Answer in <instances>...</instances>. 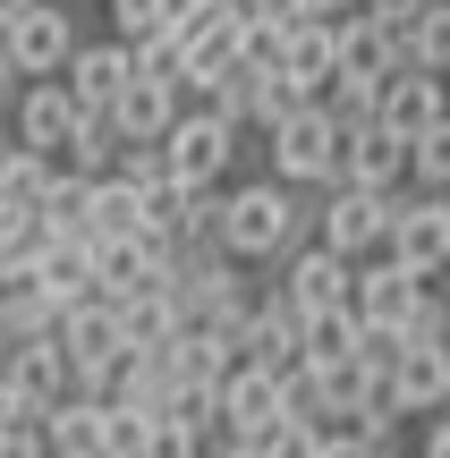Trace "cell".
<instances>
[{
	"instance_id": "cell-1",
	"label": "cell",
	"mask_w": 450,
	"mask_h": 458,
	"mask_svg": "<svg viewBox=\"0 0 450 458\" xmlns=\"http://www.w3.org/2000/svg\"><path fill=\"white\" fill-rule=\"evenodd\" d=\"M306 238V187H289V179H238V187H221V246H230L238 263H281L289 246Z\"/></svg>"
},
{
	"instance_id": "cell-2",
	"label": "cell",
	"mask_w": 450,
	"mask_h": 458,
	"mask_svg": "<svg viewBox=\"0 0 450 458\" xmlns=\"http://www.w3.org/2000/svg\"><path fill=\"white\" fill-rule=\"evenodd\" d=\"M264 162H272V179H289V187H332L340 179V119L323 111V102H289L264 128Z\"/></svg>"
},
{
	"instance_id": "cell-3",
	"label": "cell",
	"mask_w": 450,
	"mask_h": 458,
	"mask_svg": "<svg viewBox=\"0 0 450 458\" xmlns=\"http://www.w3.org/2000/svg\"><path fill=\"white\" fill-rule=\"evenodd\" d=\"M238 153H264V145H247L230 119L196 111V102H179V119L162 128V170H170L179 187H230Z\"/></svg>"
},
{
	"instance_id": "cell-4",
	"label": "cell",
	"mask_w": 450,
	"mask_h": 458,
	"mask_svg": "<svg viewBox=\"0 0 450 458\" xmlns=\"http://www.w3.org/2000/svg\"><path fill=\"white\" fill-rule=\"evenodd\" d=\"M68 43H77V9H60V0H26V9L0 17V51H9L17 77H60Z\"/></svg>"
},
{
	"instance_id": "cell-5",
	"label": "cell",
	"mask_w": 450,
	"mask_h": 458,
	"mask_svg": "<svg viewBox=\"0 0 450 458\" xmlns=\"http://www.w3.org/2000/svg\"><path fill=\"white\" fill-rule=\"evenodd\" d=\"M383 255H400L408 272H442L450 263V196H425V187H400L391 196V229Z\"/></svg>"
},
{
	"instance_id": "cell-6",
	"label": "cell",
	"mask_w": 450,
	"mask_h": 458,
	"mask_svg": "<svg viewBox=\"0 0 450 458\" xmlns=\"http://www.w3.org/2000/svg\"><path fill=\"white\" fill-rule=\"evenodd\" d=\"M264 272H272V289H281L298 314H323V306H349V272H357V263L332 255L323 238H298L281 263H264Z\"/></svg>"
},
{
	"instance_id": "cell-7",
	"label": "cell",
	"mask_w": 450,
	"mask_h": 458,
	"mask_svg": "<svg viewBox=\"0 0 450 458\" xmlns=\"http://www.w3.org/2000/svg\"><path fill=\"white\" fill-rule=\"evenodd\" d=\"M77 102H68V85L60 77H17V94H9V111H0V128L17 136V145H34V153H51L60 162V145L77 136Z\"/></svg>"
},
{
	"instance_id": "cell-8",
	"label": "cell",
	"mask_w": 450,
	"mask_h": 458,
	"mask_svg": "<svg viewBox=\"0 0 450 458\" xmlns=\"http://www.w3.org/2000/svg\"><path fill=\"white\" fill-rule=\"evenodd\" d=\"M94 289L102 297H153V289H170V246L153 238V229L94 238Z\"/></svg>"
},
{
	"instance_id": "cell-9",
	"label": "cell",
	"mask_w": 450,
	"mask_h": 458,
	"mask_svg": "<svg viewBox=\"0 0 450 458\" xmlns=\"http://www.w3.org/2000/svg\"><path fill=\"white\" fill-rule=\"evenodd\" d=\"M213 416L230 442H255V433L289 425L281 416V374H264V365H230V374L213 382Z\"/></svg>"
},
{
	"instance_id": "cell-10",
	"label": "cell",
	"mask_w": 450,
	"mask_h": 458,
	"mask_svg": "<svg viewBox=\"0 0 450 458\" xmlns=\"http://www.w3.org/2000/svg\"><path fill=\"white\" fill-rule=\"evenodd\" d=\"M425 280H434V272H408L400 255H357V272H349V314H357V323H374V331H400L408 297H417Z\"/></svg>"
},
{
	"instance_id": "cell-11",
	"label": "cell",
	"mask_w": 450,
	"mask_h": 458,
	"mask_svg": "<svg viewBox=\"0 0 450 458\" xmlns=\"http://www.w3.org/2000/svg\"><path fill=\"white\" fill-rule=\"evenodd\" d=\"M136 77V60H128V43H119V34H102V43H68V60H60V85H68V102H77V111H111L119 102V85Z\"/></svg>"
},
{
	"instance_id": "cell-12",
	"label": "cell",
	"mask_w": 450,
	"mask_h": 458,
	"mask_svg": "<svg viewBox=\"0 0 450 458\" xmlns=\"http://www.w3.org/2000/svg\"><path fill=\"white\" fill-rule=\"evenodd\" d=\"M442 391H450V348H425V340H400V348H391V365H383V399L408 416V425H417V416H434Z\"/></svg>"
},
{
	"instance_id": "cell-13",
	"label": "cell",
	"mask_w": 450,
	"mask_h": 458,
	"mask_svg": "<svg viewBox=\"0 0 450 458\" xmlns=\"http://www.w3.org/2000/svg\"><path fill=\"white\" fill-rule=\"evenodd\" d=\"M340 179H349V187H374V196H400V187H408V136H391L383 119L340 128Z\"/></svg>"
},
{
	"instance_id": "cell-14",
	"label": "cell",
	"mask_w": 450,
	"mask_h": 458,
	"mask_svg": "<svg viewBox=\"0 0 450 458\" xmlns=\"http://www.w3.org/2000/svg\"><path fill=\"white\" fill-rule=\"evenodd\" d=\"M0 374H9L17 391H26V408H34V416H43L51 399L85 391V374L60 357V340H51V331H34V340H9V348H0Z\"/></svg>"
},
{
	"instance_id": "cell-15",
	"label": "cell",
	"mask_w": 450,
	"mask_h": 458,
	"mask_svg": "<svg viewBox=\"0 0 450 458\" xmlns=\"http://www.w3.org/2000/svg\"><path fill=\"white\" fill-rule=\"evenodd\" d=\"M51 340H60V357L77 365V374H94V365H111L119 348H128V331H119V306L94 289V297H77V306H60Z\"/></svg>"
},
{
	"instance_id": "cell-16",
	"label": "cell",
	"mask_w": 450,
	"mask_h": 458,
	"mask_svg": "<svg viewBox=\"0 0 450 458\" xmlns=\"http://www.w3.org/2000/svg\"><path fill=\"white\" fill-rule=\"evenodd\" d=\"M442 111H450V94H442L434 68L400 60V68H383V77H374V119H383L391 136H417L425 119H442Z\"/></svg>"
},
{
	"instance_id": "cell-17",
	"label": "cell",
	"mask_w": 450,
	"mask_h": 458,
	"mask_svg": "<svg viewBox=\"0 0 450 458\" xmlns=\"http://www.w3.org/2000/svg\"><path fill=\"white\" fill-rule=\"evenodd\" d=\"M238 365H264V374H289L298 365V306L281 289H264L255 314L238 323Z\"/></svg>"
},
{
	"instance_id": "cell-18",
	"label": "cell",
	"mask_w": 450,
	"mask_h": 458,
	"mask_svg": "<svg viewBox=\"0 0 450 458\" xmlns=\"http://www.w3.org/2000/svg\"><path fill=\"white\" fill-rule=\"evenodd\" d=\"M272 68H281V77H298L306 94H323V85H332V68H340L332 17H289V26H281V51H272Z\"/></svg>"
},
{
	"instance_id": "cell-19",
	"label": "cell",
	"mask_w": 450,
	"mask_h": 458,
	"mask_svg": "<svg viewBox=\"0 0 450 458\" xmlns=\"http://www.w3.org/2000/svg\"><path fill=\"white\" fill-rule=\"evenodd\" d=\"M34 433H43L51 458H102V399H85V391L51 399V408L34 416Z\"/></svg>"
},
{
	"instance_id": "cell-20",
	"label": "cell",
	"mask_w": 450,
	"mask_h": 458,
	"mask_svg": "<svg viewBox=\"0 0 450 458\" xmlns=\"http://www.w3.org/2000/svg\"><path fill=\"white\" fill-rule=\"evenodd\" d=\"M170 43H179V60H187V85H196V77H213V68L238 60V17L230 9H196V17L170 26Z\"/></svg>"
},
{
	"instance_id": "cell-21",
	"label": "cell",
	"mask_w": 450,
	"mask_h": 458,
	"mask_svg": "<svg viewBox=\"0 0 450 458\" xmlns=\"http://www.w3.org/2000/svg\"><path fill=\"white\" fill-rule=\"evenodd\" d=\"M179 102H187V85L128 77V85H119V102H111V128H119V136H162L170 119H179Z\"/></svg>"
},
{
	"instance_id": "cell-22",
	"label": "cell",
	"mask_w": 450,
	"mask_h": 458,
	"mask_svg": "<svg viewBox=\"0 0 450 458\" xmlns=\"http://www.w3.org/2000/svg\"><path fill=\"white\" fill-rule=\"evenodd\" d=\"M128 229H145V213H136V187L119 179V170L85 179V238H128Z\"/></svg>"
},
{
	"instance_id": "cell-23",
	"label": "cell",
	"mask_w": 450,
	"mask_h": 458,
	"mask_svg": "<svg viewBox=\"0 0 450 458\" xmlns=\"http://www.w3.org/2000/svg\"><path fill=\"white\" fill-rule=\"evenodd\" d=\"M119 145H128V136L111 128V111H85V119H77V136L60 145V170H77V179H102V170L119 162Z\"/></svg>"
},
{
	"instance_id": "cell-24",
	"label": "cell",
	"mask_w": 450,
	"mask_h": 458,
	"mask_svg": "<svg viewBox=\"0 0 450 458\" xmlns=\"http://www.w3.org/2000/svg\"><path fill=\"white\" fill-rule=\"evenodd\" d=\"M408 187H425V196H450V111L425 119L417 136H408Z\"/></svg>"
},
{
	"instance_id": "cell-25",
	"label": "cell",
	"mask_w": 450,
	"mask_h": 458,
	"mask_svg": "<svg viewBox=\"0 0 450 458\" xmlns=\"http://www.w3.org/2000/svg\"><path fill=\"white\" fill-rule=\"evenodd\" d=\"M51 170H60L51 153H34V145H17V136H0V204H34Z\"/></svg>"
},
{
	"instance_id": "cell-26",
	"label": "cell",
	"mask_w": 450,
	"mask_h": 458,
	"mask_svg": "<svg viewBox=\"0 0 450 458\" xmlns=\"http://www.w3.org/2000/svg\"><path fill=\"white\" fill-rule=\"evenodd\" d=\"M60 323V306H51L34 280H17V289H0V340H34V331Z\"/></svg>"
},
{
	"instance_id": "cell-27",
	"label": "cell",
	"mask_w": 450,
	"mask_h": 458,
	"mask_svg": "<svg viewBox=\"0 0 450 458\" xmlns=\"http://www.w3.org/2000/svg\"><path fill=\"white\" fill-rule=\"evenodd\" d=\"M315 102L340 119V128H366V119H374V77H332Z\"/></svg>"
},
{
	"instance_id": "cell-28",
	"label": "cell",
	"mask_w": 450,
	"mask_h": 458,
	"mask_svg": "<svg viewBox=\"0 0 450 458\" xmlns=\"http://www.w3.org/2000/svg\"><path fill=\"white\" fill-rule=\"evenodd\" d=\"M408 60H417V68H434V77L450 68V0H434V9L417 17V43H408Z\"/></svg>"
},
{
	"instance_id": "cell-29",
	"label": "cell",
	"mask_w": 450,
	"mask_h": 458,
	"mask_svg": "<svg viewBox=\"0 0 450 458\" xmlns=\"http://www.w3.org/2000/svg\"><path fill=\"white\" fill-rule=\"evenodd\" d=\"M111 9V34L119 43H153V34H170L162 26V0H102Z\"/></svg>"
},
{
	"instance_id": "cell-30",
	"label": "cell",
	"mask_w": 450,
	"mask_h": 458,
	"mask_svg": "<svg viewBox=\"0 0 450 458\" xmlns=\"http://www.w3.org/2000/svg\"><path fill=\"white\" fill-rule=\"evenodd\" d=\"M417 458H450V408L417 416Z\"/></svg>"
},
{
	"instance_id": "cell-31",
	"label": "cell",
	"mask_w": 450,
	"mask_h": 458,
	"mask_svg": "<svg viewBox=\"0 0 450 458\" xmlns=\"http://www.w3.org/2000/svg\"><path fill=\"white\" fill-rule=\"evenodd\" d=\"M0 458H51V450H43L34 425H9V433H0Z\"/></svg>"
},
{
	"instance_id": "cell-32",
	"label": "cell",
	"mask_w": 450,
	"mask_h": 458,
	"mask_svg": "<svg viewBox=\"0 0 450 458\" xmlns=\"http://www.w3.org/2000/svg\"><path fill=\"white\" fill-rule=\"evenodd\" d=\"M340 9H357V0H306V17H340Z\"/></svg>"
},
{
	"instance_id": "cell-33",
	"label": "cell",
	"mask_w": 450,
	"mask_h": 458,
	"mask_svg": "<svg viewBox=\"0 0 450 458\" xmlns=\"http://www.w3.org/2000/svg\"><path fill=\"white\" fill-rule=\"evenodd\" d=\"M391 458H417V442H400V450H391Z\"/></svg>"
},
{
	"instance_id": "cell-34",
	"label": "cell",
	"mask_w": 450,
	"mask_h": 458,
	"mask_svg": "<svg viewBox=\"0 0 450 458\" xmlns=\"http://www.w3.org/2000/svg\"><path fill=\"white\" fill-rule=\"evenodd\" d=\"M204 9H230V0H204Z\"/></svg>"
},
{
	"instance_id": "cell-35",
	"label": "cell",
	"mask_w": 450,
	"mask_h": 458,
	"mask_svg": "<svg viewBox=\"0 0 450 458\" xmlns=\"http://www.w3.org/2000/svg\"><path fill=\"white\" fill-rule=\"evenodd\" d=\"M442 94H450V68H442Z\"/></svg>"
},
{
	"instance_id": "cell-36",
	"label": "cell",
	"mask_w": 450,
	"mask_h": 458,
	"mask_svg": "<svg viewBox=\"0 0 450 458\" xmlns=\"http://www.w3.org/2000/svg\"><path fill=\"white\" fill-rule=\"evenodd\" d=\"M442 408H450V391H442Z\"/></svg>"
},
{
	"instance_id": "cell-37",
	"label": "cell",
	"mask_w": 450,
	"mask_h": 458,
	"mask_svg": "<svg viewBox=\"0 0 450 458\" xmlns=\"http://www.w3.org/2000/svg\"><path fill=\"white\" fill-rule=\"evenodd\" d=\"M0 348H9V340H0Z\"/></svg>"
},
{
	"instance_id": "cell-38",
	"label": "cell",
	"mask_w": 450,
	"mask_h": 458,
	"mask_svg": "<svg viewBox=\"0 0 450 458\" xmlns=\"http://www.w3.org/2000/svg\"><path fill=\"white\" fill-rule=\"evenodd\" d=\"M442 272H450V263H442Z\"/></svg>"
},
{
	"instance_id": "cell-39",
	"label": "cell",
	"mask_w": 450,
	"mask_h": 458,
	"mask_svg": "<svg viewBox=\"0 0 450 458\" xmlns=\"http://www.w3.org/2000/svg\"><path fill=\"white\" fill-rule=\"evenodd\" d=\"M0 136H9V128H0Z\"/></svg>"
},
{
	"instance_id": "cell-40",
	"label": "cell",
	"mask_w": 450,
	"mask_h": 458,
	"mask_svg": "<svg viewBox=\"0 0 450 458\" xmlns=\"http://www.w3.org/2000/svg\"><path fill=\"white\" fill-rule=\"evenodd\" d=\"M196 458H204V450H196Z\"/></svg>"
}]
</instances>
